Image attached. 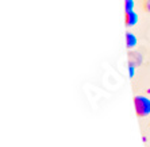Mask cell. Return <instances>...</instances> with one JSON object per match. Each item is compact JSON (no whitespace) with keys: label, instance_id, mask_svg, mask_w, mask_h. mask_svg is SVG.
Instances as JSON below:
<instances>
[{"label":"cell","instance_id":"obj_1","mask_svg":"<svg viewBox=\"0 0 150 147\" xmlns=\"http://www.w3.org/2000/svg\"><path fill=\"white\" fill-rule=\"evenodd\" d=\"M134 108L138 117H146L150 115V98L146 96H134Z\"/></svg>","mask_w":150,"mask_h":147},{"label":"cell","instance_id":"obj_2","mask_svg":"<svg viewBox=\"0 0 150 147\" xmlns=\"http://www.w3.org/2000/svg\"><path fill=\"white\" fill-rule=\"evenodd\" d=\"M125 23L126 27H134L138 23V14L135 11H130V12H125Z\"/></svg>","mask_w":150,"mask_h":147},{"label":"cell","instance_id":"obj_3","mask_svg":"<svg viewBox=\"0 0 150 147\" xmlns=\"http://www.w3.org/2000/svg\"><path fill=\"white\" fill-rule=\"evenodd\" d=\"M137 43H138V39H137L135 34H133L131 31L126 32V45H127V47L129 49H134L137 46Z\"/></svg>","mask_w":150,"mask_h":147},{"label":"cell","instance_id":"obj_4","mask_svg":"<svg viewBox=\"0 0 150 147\" xmlns=\"http://www.w3.org/2000/svg\"><path fill=\"white\" fill-rule=\"evenodd\" d=\"M134 8H135V1L134 0H125V12L134 11Z\"/></svg>","mask_w":150,"mask_h":147},{"label":"cell","instance_id":"obj_5","mask_svg":"<svg viewBox=\"0 0 150 147\" xmlns=\"http://www.w3.org/2000/svg\"><path fill=\"white\" fill-rule=\"evenodd\" d=\"M133 76H134V66L130 65V77H133Z\"/></svg>","mask_w":150,"mask_h":147}]
</instances>
